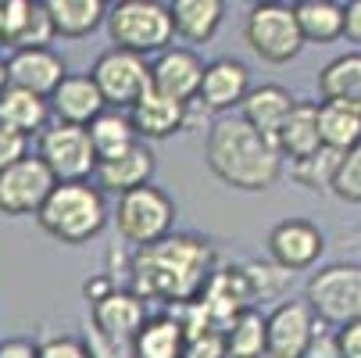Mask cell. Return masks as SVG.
<instances>
[{"label":"cell","instance_id":"cell-1","mask_svg":"<svg viewBox=\"0 0 361 358\" xmlns=\"http://www.w3.org/2000/svg\"><path fill=\"white\" fill-rule=\"evenodd\" d=\"M133 251H136L129 265L133 290L143 301L165 304V309L200 297V290L208 287L215 273V247L193 233H179V237L169 233Z\"/></svg>","mask_w":361,"mask_h":358},{"label":"cell","instance_id":"cell-2","mask_svg":"<svg viewBox=\"0 0 361 358\" xmlns=\"http://www.w3.org/2000/svg\"><path fill=\"white\" fill-rule=\"evenodd\" d=\"M204 162L215 172V179H222L226 186L262 193L276 186L283 172V150L269 133L250 126L243 115H226L208 129Z\"/></svg>","mask_w":361,"mask_h":358},{"label":"cell","instance_id":"cell-3","mask_svg":"<svg viewBox=\"0 0 361 358\" xmlns=\"http://www.w3.org/2000/svg\"><path fill=\"white\" fill-rule=\"evenodd\" d=\"M39 226L61 240V244H90L93 237H100V229L108 226V204H104V190L90 179H65L50 190V197L43 201V208L36 212Z\"/></svg>","mask_w":361,"mask_h":358},{"label":"cell","instance_id":"cell-4","mask_svg":"<svg viewBox=\"0 0 361 358\" xmlns=\"http://www.w3.org/2000/svg\"><path fill=\"white\" fill-rule=\"evenodd\" d=\"M108 36L122 50H136V54H161L176 40L172 11L161 0H118L108 11Z\"/></svg>","mask_w":361,"mask_h":358},{"label":"cell","instance_id":"cell-5","mask_svg":"<svg viewBox=\"0 0 361 358\" xmlns=\"http://www.w3.org/2000/svg\"><path fill=\"white\" fill-rule=\"evenodd\" d=\"M176 215H179L176 201L161 186H150V183L118 193V204H115V226L129 247H143L169 237L176 226Z\"/></svg>","mask_w":361,"mask_h":358},{"label":"cell","instance_id":"cell-6","mask_svg":"<svg viewBox=\"0 0 361 358\" xmlns=\"http://www.w3.org/2000/svg\"><path fill=\"white\" fill-rule=\"evenodd\" d=\"M243 40L262 61L269 65H286L300 54L304 32L297 25L293 4H254L243 25Z\"/></svg>","mask_w":361,"mask_h":358},{"label":"cell","instance_id":"cell-7","mask_svg":"<svg viewBox=\"0 0 361 358\" xmlns=\"http://www.w3.org/2000/svg\"><path fill=\"white\" fill-rule=\"evenodd\" d=\"M304 301L326 326H343L361 319V265H326L304 287Z\"/></svg>","mask_w":361,"mask_h":358},{"label":"cell","instance_id":"cell-8","mask_svg":"<svg viewBox=\"0 0 361 358\" xmlns=\"http://www.w3.org/2000/svg\"><path fill=\"white\" fill-rule=\"evenodd\" d=\"M90 76L97 79L100 93H104V100H108V108H122V112H129L136 100L154 86L150 61L143 54H136V50H122V47L104 50V54L93 61Z\"/></svg>","mask_w":361,"mask_h":358},{"label":"cell","instance_id":"cell-9","mask_svg":"<svg viewBox=\"0 0 361 358\" xmlns=\"http://www.w3.org/2000/svg\"><path fill=\"white\" fill-rule=\"evenodd\" d=\"M36 155L50 165V172L58 176V183H65V179H90L97 172V147H93L86 126L58 122V126L43 129Z\"/></svg>","mask_w":361,"mask_h":358},{"label":"cell","instance_id":"cell-10","mask_svg":"<svg viewBox=\"0 0 361 358\" xmlns=\"http://www.w3.org/2000/svg\"><path fill=\"white\" fill-rule=\"evenodd\" d=\"M58 186V176L39 155H25L15 165L0 172V212L4 215H36L50 190Z\"/></svg>","mask_w":361,"mask_h":358},{"label":"cell","instance_id":"cell-11","mask_svg":"<svg viewBox=\"0 0 361 358\" xmlns=\"http://www.w3.org/2000/svg\"><path fill=\"white\" fill-rule=\"evenodd\" d=\"M269 323V354L265 358H304L319 333V316L307 301H283L265 316Z\"/></svg>","mask_w":361,"mask_h":358},{"label":"cell","instance_id":"cell-12","mask_svg":"<svg viewBox=\"0 0 361 358\" xmlns=\"http://www.w3.org/2000/svg\"><path fill=\"white\" fill-rule=\"evenodd\" d=\"M322 251H326V237L307 219H283L269 233V258L286 273H304L319 265Z\"/></svg>","mask_w":361,"mask_h":358},{"label":"cell","instance_id":"cell-13","mask_svg":"<svg viewBox=\"0 0 361 358\" xmlns=\"http://www.w3.org/2000/svg\"><path fill=\"white\" fill-rule=\"evenodd\" d=\"M90 319H93V330L104 333L108 340L133 344V337H136L140 326L147 323V301H143L136 290H118V287H111L104 297L90 301Z\"/></svg>","mask_w":361,"mask_h":358},{"label":"cell","instance_id":"cell-14","mask_svg":"<svg viewBox=\"0 0 361 358\" xmlns=\"http://www.w3.org/2000/svg\"><path fill=\"white\" fill-rule=\"evenodd\" d=\"M58 36L43 0H4L0 4V43L11 50L22 47H47Z\"/></svg>","mask_w":361,"mask_h":358},{"label":"cell","instance_id":"cell-15","mask_svg":"<svg viewBox=\"0 0 361 358\" xmlns=\"http://www.w3.org/2000/svg\"><path fill=\"white\" fill-rule=\"evenodd\" d=\"M204 65L193 47H165L161 54H154L150 61V79H154V90H161L176 100H197L200 93V79H204Z\"/></svg>","mask_w":361,"mask_h":358},{"label":"cell","instance_id":"cell-16","mask_svg":"<svg viewBox=\"0 0 361 358\" xmlns=\"http://www.w3.org/2000/svg\"><path fill=\"white\" fill-rule=\"evenodd\" d=\"M250 93V68L236 58H219L204 68L200 79V93H197V105L204 112H233L243 105V97Z\"/></svg>","mask_w":361,"mask_h":358},{"label":"cell","instance_id":"cell-17","mask_svg":"<svg viewBox=\"0 0 361 358\" xmlns=\"http://www.w3.org/2000/svg\"><path fill=\"white\" fill-rule=\"evenodd\" d=\"M186 108H190L186 100H176V97L150 86L129 108V119H133L140 140H169V136H176L179 129L190 126V112Z\"/></svg>","mask_w":361,"mask_h":358},{"label":"cell","instance_id":"cell-18","mask_svg":"<svg viewBox=\"0 0 361 358\" xmlns=\"http://www.w3.org/2000/svg\"><path fill=\"white\" fill-rule=\"evenodd\" d=\"M154 169H158V162H154V150L147 147V140H136L133 147H126L122 155L115 158H100L97 162V172H93V183L104 190V193H126V190H136L143 183H150Z\"/></svg>","mask_w":361,"mask_h":358},{"label":"cell","instance_id":"cell-19","mask_svg":"<svg viewBox=\"0 0 361 358\" xmlns=\"http://www.w3.org/2000/svg\"><path fill=\"white\" fill-rule=\"evenodd\" d=\"M65 76H68L65 58L54 54L50 47H22V50H11V58H8V79L43 97L54 93Z\"/></svg>","mask_w":361,"mask_h":358},{"label":"cell","instance_id":"cell-20","mask_svg":"<svg viewBox=\"0 0 361 358\" xmlns=\"http://www.w3.org/2000/svg\"><path fill=\"white\" fill-rule=\"evenodd\" d=\"M104 108H108V100L93 76H65L61 86L50 93V112H54L58 122L90 126Z\"/></svg>","mask_w":361,"mask_h":358},{"label":"cell","instance_id":"cell-21","mask_svg":"<svg viewBox=\"0 0 361 358\" xmlns=\"http://www.w3.org/2000/svg\"><path fill=\"white\" fill-rule=\"evenodd\" d=\"M169 11L183 43H212L226 22V0H169Z\"/></svg>","mask_w":361,"mask_h":358},{"label":"cell","instance_id":"cell-22","mask_svg":"<svg viewBox=\"0 0 361 358\" xmlns=\"http://www.w3.org/2000/svg\"><path fill=\"white\" fill-rule=\"evenodd\" d=\"M54 115L50 112V97L36 93V90H25V86H15L8 83L0 90V122L32 136V133H43L47 129V119Z\"/></svg>","mask_w":361,"mask_h":358},{"label":"cell","instance_id":"cell-23","mask_svg":"<svg viewBox=\"0 0 361 358\" xmlns=\"http://www.w3.org/2000/svg\"><path fill=\"white\" fill-rule=\"evenodd\" d=\"M43 8H47L50 22H54L58 36L82 40L108 22L111 0H43Z\"/></svg>","mask_w":361,"mask_h":358},{"label":"cell","instance_id":"cell-24","mask_svg":"<svg viewBox=\"0 0 361 358\" xmlns=\"http://www.w3.org/2000/svg\"><path fill=\"white\" fill-rule=\"evenodd\" d=\"M293 105H297V97L290 90H283L276 83H265V86H250V93L243 97V105H240V115L250 126H257L262 133H269L276 140V133L283 129V122L293 112Z\"/></svg>","mask_w":361,"mask_h":358},{"label":"cell","instance_id":"cell-25","mask_svg":"<svg viewBox=\"0 0 361 358\" xmlns=\"http://www.w3.org/2000/svg\"><path fill=\"white\" fill-rule=\"evenodd\" d=\"M183 347H186V330L169 309L161 316H147V323L133 337L136 358H183Z\"/></svg>","mask_w":361,"mask_h":358},{"label":"cell","instance_id":"cell-26","mask_svg":"<svg viewBox=\"0 0 361 358\" xmlns=\"http://www.w3.org/2000/svg\"><path fill=\"white\" fill-rule=\"evenodd\" d=\"M276 143L283 150V158H304L312 150L322 147V133H319V105L315 100H297L293 112L286 115L283 129L276 133Z\"/></svg>","mask_w":361,"mask_h":358},{"label":"cell","instance_id":"cell-27","mask_svg":"<svg viewBox=\"0 0 361 358\" xmlns=\"http://www.w3.org/2000/svg\"><path fill=\"white\" fill-rule=\"evenodd\" d=\"M319 93L322 100H347L361 112V50L333 58L319 72Z\"/></svg>","mask_w":361,"mask_h":358},{"label":"cell","instance_id":"cell-28","mask_svg":"<svg viewBox=\"0 0 361 358\" xmlns=\"http://www.w3.org/2000/svg\"><path fill=\"white\" fill-rule=\"evenodd\" d=\"M86 129H90L93 147H97V162H100V158L122 155L126 147H133V143L140 140V133H136L129 112H122V108H104Z\"/></svg>","mask_w":361,"mask_h":358},{"label":"cell","instance_id":"cell-29","mask_svg":"<svg viewBox=\"0 0 361 358\" xmlns=\"http://www.w3.org/2000/svg\"><path fill=\"white\" fill-rule=\"evenodd\" d=\"M293 11L304 43L343 40V4H336V0H304V4H293Z\"/></svg>","mask_w":361,"mask_h":358},{"label":"cell","instance_id":"cell-30","mask_svg":"<svg viewBox=\"0 0 361 358\" xmlns=\"http://www.w3.org/2000/svg\"><path fill=\"white\" fill-rule=\"evenodd\" d=\"M319 133L326 147L350 150L361 143V112L347 100H322L319 105Z\"/></svg>","mask_w":361,"mask_h":358},{"label":"cell","instance_id":"cell-31","mask_svg":"<svg viewBox=\"0 0 361 358\" xmlns=\"http://www.w3.org/2000/svg\"><path fill=\"white\" fill-rule=\"evenodd\" d=\"M229 358H265L269 354V323L257 309H247L226 330Z\"/></svg>","mask_w":361,"mask_h":358},{"label":"cell","instance_id":"cell-32","mask_svg":"<svg viewBox=\"0 0 361 358\" xmlns=\"http://www.w3.org/2000/svg\"><path fill=\"white\" fill-rule=\"evenodd\" d=\"M340 158H343V150L322 143L319 150H312V155L293 158V162H290V176H293L297 186H304V190H333Z\"/></svg>","mask_w":361,"mask_h":358},{"label":"cell","instance_id":"cell-33","mask_svg":"<svg viewBox=\"0 0 361 358\" xmlns=\"http://www.w3.org/2000/svg\"><path fill=\"white\" fill-rule=\"evenodd\" d=\"M333 193L347 204H361V143L343 150L336 179H333Z\"/></svg>","mask_w":361,"mask_h":358},{"label":"cell","instance_id":"cell-34","mask_svg":"<svg viewBox=\"0 0 361 358\" xmlns=\"http://www.w3.org/2000/svg\"><path fill=\"white\" fill-rule=\"evenodd\" d=\"M183 358H229L226 333L215 330V326H204V330L190 333L186 337V347H183Z\"/></svg>","mask_w":361,"mask_h":358},{"label":"cell","instance_id":"cell-35","mask_svg":"<svg viewBox=\"0 0 361 358\" xmlns=\"http://www.w3.org/2000/svg\"><path fill=\"white\" fill-rule=\"evenodd\" d=\"M25 155H29V136L0 122V172H4L8 165H15L18 158H25Z\"/></svg>","mask_w":361,"mask_h":358},{"label":"cell","instance_id":"cell-36","mask_svg":"<svg viewBox=\"0 0 361 358\" xmlns=\"http://www.w3.org/2000/svg\"><path fill=\"white\" fill-rule=\"evenodd\" d=\"M36 351H39V358H93L90 344L75 340V337H50V340L36 344Z\"/></svg>","mask_w":361,"mask_h":358},{"label":"cell","instance_id":"cell-37","mask_svg":"<svg viewBox=\"0 0 361 358\" xmlns=\"http://www.w3.org/2000/svg\"><path fill=\"white\" fill-rule=\"evenodd\" d=\"M336 344L343 358H361V319H350L343 326H336Z\"/></svg>","mask_w":361,"mask_h":358},{"label":"cell","instance_id":"cell-38","mask_svg":"<svg viewBox=\"0 0 361 358\" xmlns=\"http://www.w3.org/2000/svg\"><path fill=\"white\" fill-rule=\"evenodd\" d=\"M304 358H343L340 344H336V333H322V326H319V333H315V340H312V347H307Z\"/></svg>","mask_w":361,"mask_h":358},{"label":"cell","instance_id":"cell-39","mask_svg":"<svg viewBox=\"0 0 361 358\" xmlns=\"http://www.w3.org/2000/svg\"><path fill=\"white\" fill-rule=\"evenodd\" d=\"M343 36L350 43H361V0H347L343 4Z\"/></svg>","mask_w":361,"mask_h":358},{"label":"cell","instance_id":"cell-40","mask_svg":"<svg viewBox=\"0 0 361 358\" xmlns=\"http://www.w3.org/2000/svg\"><path fill=\"white\" fill-rule=\"evenodd\" d=\"M0 358H39L36 344L15 337V340H0Z\"/></svg>","mask_w":361,"mask_h":358},{"label":"cell","instance_id":"cell-41","mask_svg":"<svg viewBox=\"0 0 361 358\" xmlns=\"http://www.w3.org/2000/svg\"><path fill=\"white\" fill-rule=\"evenodd\" d=\"M11 79H8V61H0V90H4Z\"/></svg>","mask_w":361,"mask_h":358},{"label":"cell","instance_id":"cell-42","mask_svg":"<svg viewBox=\"0 0 361 358\" xmlns=\"http://www.w3.org/2000/svg\"><path fill=\"white\" fill-rule=\"evenodd\" d=\"M247 4L254 8V4H283V0H247Z\"/></svg>","mask_w":361,"mask_h":358},{"label":"cell","instance_id":"cell-43","mask_svg":"<svg viewBox=\"0 0 361 358\" xmlns=\"http://www.w3.org/2000/svg\"><path fill=\"white\" fill-rule=\"evenodd\" d=\"M293 4H304V0H293Z\"/></svg>","mask_w":361,"mask_h":358},{"label":"cell","instance_id":"cell-44","mask_svg":"<svg viewBox=\"0 0 361 358\" xmlns=\"http://www.w3.org/2000/svg\"><path fill=\"white\" fill-rule=\"evenodd\" d=\"M111 4H118V0H111Z\"/></svg>","mask_w":361,"mask_h":358},{"label":"cell","instance_id":"cell-45","mask_svg":"<svg viewBox=\"0 0 361 358\" xmlns=\"http://www.w3.org/2000/svg\"><path fill=\"white\" fill-rule=\"evenodd\" d=\"M0 4H4V0H0Z\"/></svg>","mask_w":361,"mask_h":358}]
</instances>
